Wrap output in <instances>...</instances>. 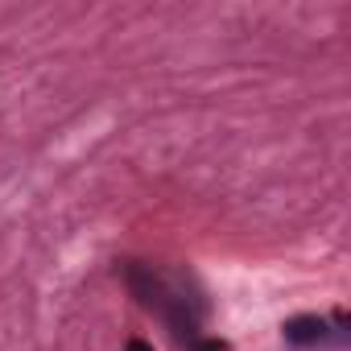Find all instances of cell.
Instances as JSON below:
<instances>
[{"label":"cell","instance_id":"cell-1","mask_svg":"<svg viewBox=\"0 0 351 351\" xmlns=\"http://www.w3.org/2000/svg\"><path fill=\"white\" fill-rule=\"evenodd\" d=\"M326 339V322L318 314H298L285 322V343L289 347H318Z\"/></svg>","mask_w":351,"mask_h":351},{"label":"cell","instance_id":"cell-2","mask_svg":"<svg viewBox=\"0 0 351 351\" xmlns=\"http://www.w3.org/2000/svg\"><path fill=\"white\" fill-rule=\"evenodd\" d=\"M191 351H228V347H223L219 339H195V343H191Z\"/></svg>","mask_w":351,"mask_h":351},{"label":"cell","instance_id":"cell-3","mask_svg":"<svg viewBox=\"0 0 351 351\" xmlns=\"http://www.w3.org/2000/svg\"><path fill=\"white\" fill-rule=\"evenodd\" d=\"M124 351H153V347H149V343H145V339H132V343H128V347H124Z\"/></svg>","mask_w":351,"mask_h":351}]
</instances>
